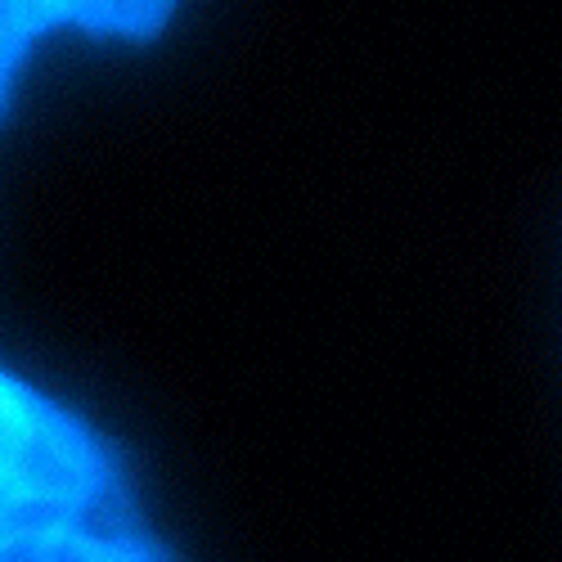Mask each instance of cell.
I'll return each instance as SVG.
<instances>
[{"label":"cell","instance_id":"cell-8","mask_svg":"<svg viewBox=\"0 0 562 562\" xmlns=\"http://www.w3.org/2000/svg\"><path fill=\"white\" fill-rule=\"evenodd\" d=\"M50 540H0V562H45Z\"/></svg>","mask_w":562,"mask_h":562},{"label":"cell","instance_id":"cell-10","mask_svg":"<svg viewBox=\"0 0 562 562\" xmlns=\"http://www.w3.org/2000/svg\"><path fill=\"white\" fill-rule=\"evenodd\" d=\"M0 90H5V86H0Z\"/></svg>","mask_w":562,"mask_h":562},{"label":"cell","instance_id":"cell-7","mask_svg":"<svg viewBox=\"0 0 562 562\" xmlns=\"http://www.w3.org/2000/svg\"><path fill=\"white\" fill-rule=\"evenodd\" d=\"M0 41H14V45L27 41V32H23V0H0Z\"/></svg>","mask_w":562,"mask_h":562},{"label":"cell","instance_id":"cell-1","mask_svg":"<svg viewBox=\"0 0 562 562\" xmlns=\"http://www.w3.org/2000/svg\"><path fill=\"white\" fill-rule=\"evenodd\" d=\"M109 477V468L100 463V450L72 418H64L59 409L45 405V414L36 418V428L19 454L14 468V491H32V495H50L64 504H77L95 482Z\"/></svg>","mask_w":562,"mask_h":562},{"label":"cell","instance_id":"cell-3","mask_svg":"<svg viewBox=\"0 0 562 562\" xmlns=\"http://www.w3.org/2000/svg\"><path fill=\"white\" fill-rule=\"evenodd\" d=\"M72 527V504L32 495V491H0V540H55Z\"/></svg>","mask_w":562,"mask_h":562},{"label":"cell","instance_id":"cell-2","mask_svg":"<svg viewBox=\"0 0 562 562\" xmlns=\"http://www.w3.org/2000/svg\"><path fill=\"white\" fill-rule=\"evenodd\" d=\"M72 531L86 536L90 544L109 549V553H122V558L145 544L139 540V527H135V508L113 477L95 482L72 504Z\"/></svg>","mask_w":562,"mask_h":562},{"label":"cell","instance_id":"cell-6","mask_svg":"<svg viewBox=\"0 0 562 562\" xmlns=\"http://www.w3.org/2000/svg\"><path fill=\"white\" fill-rule=\"evenodd\" d=\"M109 10H113V0H59V14L72 23H86V27H104Z\"/></svg>","mask_w":562,"mask_h":562},{"label":"cell","instance_id":"cell-5","mask_svg":"<svg viewBox=\"0 0 562 562\" xmlns=\"http://www.w3.org/2000/svg\"><path fill=\"white\" fill-rule=\"evenodd\" d=\"M45 562H122V553H109L100 544H90L86 536H77L72 527L64 536H55L45 544Z\"/></svg>","mask_w":562,"mask_h":562},{"label":"cell","instance_id":"cell-9","mask_svg":"<svg viewBox=\"0 0 562 562\" xmlns=\"http://www.w3.org/2000/svg\"><path fill=\"white\" fill-rule=\"evenodd\" d=\"M122 562H167V558H162L158 549H149V544H139V549H135V553H126Z\"/></svg>","mask_w":562,"mask_h":562},{"label":"cell","instance_id":"cell-4","mask_svg":"<svg viewBox=\"0 0 562 562\" xmlns=\"http://www.w3.org/2000/svg\"><path fill=\"white\" fill-rule=\"evenodd\" d=\"M41 414H45V401H36L27 387H19L10 379H0V491L14 482L19 454H23Z\"/></svg>","mask_w":562,"mask_h":562}]
</instances>
